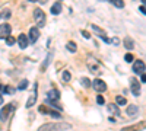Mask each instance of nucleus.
Wrapping results in <instances>:
<instances>
[{
  "mask_svg": "<svg viewBox=\"0 0 146 131\" xmlns=\"http://www.w3.org/2000/svg\"><path fill=\"white\" fill-rule=\"evenodd\" d=\"M123 44H124V47L127 50H133V48H135V41H133L131 38H124Z\"/></svg>",
  "mask_w": 146,
  "mask_h": 131,
  "instance_id": "obj_17",
  "label": "nucleus"
},
{
  "mask_svg": "<svg viewBox=\"0 0 146 131\" xmlns=\"http://www.w3.org/2000/svg\"><path fill=\"white\" fill-rule=\"evenodd\" d=\"M142 82H143V83H146V74H145V73L142 74Z\"/></svg>",
  "mask_w": 146,
  "mask_h": 131,
  "instance_id": "obj_34",
  "label": "nucleus"
},
{
  "mask_svg": "<svg viewBox=\"0 0 146 131\" xmlns=\"http://www.w3.org/2000/svg\"><path fill=\"white\" fill-rule=\"evenodd\" d=\"M62 77H63V82H70V79H72V74H70V71H67V70H64L63 71V74H62Z\"/></svg>",
  "mask_w": 146,
  "mask_h": 131,
  "instance_id": "obj_22",
  "label": "nucleus"
},
{
  "mask_svg": "<svg viewBox=\"0 0 146 131\" xmlns=\"http://www.w3.org/2000/svg\"><path fill=\"white\" fill-rule=\"evenodd\" d=\"M139 10L142 12L143 15H146V7H145V6H140V7H139Z\"/></svg>",
  "mask_w": 146,
  "mask_h": 131,
  "instance_id": "obj_33",
  "label": "nucleus"
},
{
  "mask_svg": "<svg viewBox=\"0 0 146 131\" xmlns=\"http://www.w3.org/2000/svg\"><path fill=\"white\" fill-rule=\"evenodd\" d=\"M137 112H139V108H137L136 105H129L127 106V115L129 117H135Z\"/></svg>",
  "mask_w": 146,
  "mask_h": 131,
  "instance_id": "obj_15",
  "label": "nucleus"
},
{
  "mask_svg": "<svg viewBox=\"0 0 146 131\" xmlns=\"http://www.w3.org/2000/svg\"><path fill=\"white\" fill-rule=\"evenodd\" d=\"M38 111H40V112H44V114H48V115H51L53 118H56V120H60V118H62V115H60V112H58V111L48 109L47 106H44V105H41V106H40Z\"/></svg>",
  "mask_w": 146,
  "mask_h": 131,
  "instance_id": "obj_5",
  "label": "nucleus"
},
{
  "mask_svg": "<svg viewBox=\"0 0 146 131\" xmlns=\"http://www.w3.org/2000/svg\"><path fill=\"white\" fill-rule=\"evenodd\" d=\"M13 108H15V105L13 103H10V105H6L5 108L0 111V121H6L7 118H9V114H10V111H13Z\"/></svg>",
  "mask_w": 146,
  "mask_h": 131,
  "instance_id": "obj_2",
  "label": "nucleus"
},
{
  "mask_svg": "<svg viewBox=\"0 0 146 131\" xmlns=\"http://www.w3.org/2000/svg\"><path fill=\"white\" fill-rule=\"evenodd\" d=\"M36 88H38V85H34V90H32V95H31V98H28V102H27V108H31V106L35 105L36 102V96H38V93H36Z\"/></svg>",
  "mask_w": 146,
  "mask_h": 131,
  "instance_id": "obj_9",
  "label": "nucleus"
},
{
  "mask_svg": "<svg viewBox=\"0 0 146 131\" xmlns=\"http://www.w3.org/2000/svg\"><path fill=\"white\" fill-rule=\"evenodd\" d=\"M51 15H58L60 12H62V3L60 2H57V3H54L53 6H51Z\"/></svg>",
  "mask_w": 146,
  "mask_h": 131,
  "instance_id": "obj_16",
  "label": "nucleus"
},
{
  "mask_svg": "<svg viewBox=\"0 0 146 131\" xmlns=\"http://www.w3.org/2000/svg\"><path fill=\"white\" fill-rule=\"evenodd\" d=\"M57 127H58L57 124H44L38 131H56V130H58Z\"/></svg>",
  "mask_w": 146,
  "mask_h": 131,
  "instance_id": "obj_13",
  "label": "nucleus"
},
{
  "mask_svg": "<svg viewBox=\"0 0 146 131\" xmlns=\"http://www.w3.org/2000/svg\"><path fill=\"white\" fill-rule=\"evenodd\" d=\"M115 105H120V106H124V105H127V99L124 98V96H117L115 98Z\"/></svg>",
  "mask_w": 146,
  "mask_h": 131,
  "instance_id": "obj_19",
  "label": "nucleus"
},
{
  "mask_svg": "<svg viewBox=\"0 0 146 131\" xmlns=\"http://www.w3.org/2000/svg\"><path fill=\"white\" fill-rule=\"evenodd\" d=\"M82 35H83L85 38H88V39L91 38V34H89V32H86V31H82Z\"/></svg>",
  "mask_w": 146,
  "mask_h": 131,
  "instance_id": "obj_32",
  "label": "nucleus"
},
{
  "mask_svg": "<svg viewBox=\"0 0 146 131\" xmlns=\"http://www.w3.org/2000/svg\"><path fill=\"white\" fill-rule=\"evenodd\" d=\"M114 6H117V7H124V2L123 0H110Z\"/></svg>",
  "mask_w": 146,
  "mask_h": 131,
  "instance_id": "obj_25",
  "label": "nucleus"
},
{
  "mask_svg": "<svg viewBox=\"0 0 146 131\" xmlns=\"http://www.w3.org/2000/svg\"><path fill=\"white\" fill-rule=\"evenodd\" d=\"M0 18L2 19H9L10 18V10L9 9H3L2 12H0Z\"/></svg>",
  "mask_w": 146,
  "mask_h": 131,
  "instance_id": "obj_21",
  "label": "nucleus"
},
{
  "mask_svg": "<svg viewBox=\"0 0 146 131\" xmlns=\"http://www.w3.org/2000/svg\"><path fill=\"white\" fill-rule=\"evenodd\" d=\"M38 37H40V31H38V28H31L29 29V38H28V42L29 44H35L36 42V39H38Z\"/></svg>",
  "mask_w": 146,
  "mask_h": 131,
  "instance_id": "obj_7",
  "label": "nucleus"
},
{
  "mask_svg": "<svg viewBox=\"0 0 146 131\" xmlns=\"http://www.w3.org/2000/svg\"><path fill=\"white\" fill-rule=\"evenodd\" d=\"M130 88H131V93L135 95V96H139V95H140V83H139V80L131 79Z\"/></svg>",
  "mask_w": 146,
  "mask_h": 131,
  "instance_id": "obj_8",
  "label": "nucleus"
},
{
  "mask_svg": "<svg viewBox=\"0 0 146 131\" xmlns=\"http://www.w3.org/2000/svg\"><path fill=\"white\" fill-rule=\"evenodd\" d=\"M124 60H126L127 63H133V61H135V55L130 54V53H127V54L124 55Z\"/></svg>",
  "mask_w": 146,
  "mask_h": 131,
  "instance_id": "obj_27",
  "label": "nucleus"
},
{
  "mask_svg": "<svg viewBox=\"0 0 146 131\" xmlns=\"http://www.w3.org/2000/svg\"><path fill=\"white\" fill-rule=\"evenodd\" d=\"M10 31H12V28L9 23H2L0 25V39H6L10 35Z\"/></svg>",
  "mask_w": 146,
  "mask_h": 131,
  "instance_id": "obj_4",
  "label": "nucleus"
},
{
  "mask_svg": "<svg viewBox=\"0 0 146 131\" xmlns=\"http://www.w3.org/2000/svg\"><path fill=\"white\" fill-rule=\"evenodd\" d=\"M145 128H146V122H139V124H136V125L126 127V128H123L121 131H142V130H145Z\"/></svg>",
  "mask_w": 146,
  "mask_h": 131,
  "instance_id": "obj_11",
  "label": "nucleus"
},
{
  "mask_svg": "<svg viewBox=\"0 0 146 131\" xmlns=\"http://www.w3.org/2000/svg\"><path fill=\"white\" fill-rule=\"evenodd\" d=\"M15 41H16V39H15L13 37H10V35L6 38V44H7V45H13V44H15Z\"/></svg>",
  "mask_w": 146,
  "mask_h": 131,
  "instance_id": "obj_29",
  "label": "nucleus"
},
{
  "mask_svg": "<svg viewBox=\"0 0 146 131\" xmlns=\"http://www.w3.org/2000/svg\"><path fill=\"white\" fill-rule=\"evenodd\" d=\"M28 2H38V0H28Z\"/></svg>",
  "mask_w": 146,
  "mask_h": 131,
  "instance_id": "obj_37",
  "label": "nucleus"
},
{
  "mask_svg": "<svg viewBox=\"0 0 146 131\" xmlns=\"http://www.w3.org/2000/svg\"><path fill=\"white\" fill-rule=\"evenodd\" d=\"M142 3H143V6L146 7V0H142Z\"/></svg>",
  "mask_w": 146,
  "mask_h": 131,
  "instance_id": "obj_36",
  "label": "nucleus"
},
{
  "mask_svg": "<svg viewBox=\"0 0 146 131\" xmlns=\"http://www.w3.org/2000/svg\"><path fill=\"white\" fill-rule=\"evenodd\" d=\"M145 63L142 60H136L135 63H133V71H135V74H143L145 71Z\"/></svg>",
  "mask_w": 146,
  "mask_h": 131,
  "instance_id": "obj_6",
  "label": "nucleus"
},
{
  "mask_svg": "<svg viewBox=\"0 0 146 131\" xmlns=\"http://www.w3.org/2000/svg\"><path fill=\"white\" fill-rule=\"evenodd\" d=\"M34 18H35V22H36V25H38V26L42 28L45 25V13L40 7L34 9Z\"/></svg>",
  "mask_w": 146,
  "mask_h": 131,
  "instance_id": "obj_1",
  "label": "nucleus"
},
{
  "mask_svg": "<svg viewBox=\"0 0 146 131\" xmlns=\"http://www.w3.org/2000/svg\"><path fill=\"white\" fill-rule=\"evenodd\" d=\"M28 44H29L28 42V37H27L25 34H21L19 37H18V45L23 50V48H27V47H28Z\"/></svg>",
  "mask_w": 146,
  "mask_h": 131,
  "instance_id": "obj_12",
  "label": "nucleus"
},
{
  "mask_svg": "<svg viewBox=\"0 0 146 131\" xmlns=\"http://www.w3.org/2000/svg\"><path fill=\"white\" fill-rule=\"evenodd\" d=\"M111 42H113L114 45H118V44H120V39H118V38H113V39H110V44H111Z\"/></svg>",
  "mask_w": 146,
  "mask_h": 131,
  "instance_id": "obj_31",
  "label": "nucleus"
},
{
  "mask_svg": "<svg viewBox=\"0 0 146 131\" xmlns=\"http://www.w3.org/2000/svg\"><path fill=\"white\" fill-rule=\"evenodd\" d=\"M92 29L96 32V35H98V37L104 41V42H107V44H110V38L107 37V35H105V31L104 29H101V28H98V26H96V25H92Z\"/></svg>",
  "mask_w": 146,
  "mask_h": 131,
  "instance_id": "obj_10",
  "label": "nucleus"
},
{
  "mask_svg": "<svg viewBox=\"0 0 146 131\" xmlns=\"http://www.w3.org/2000/svg\"><path fill=\"white\" fill-rule=\"evenodd\" d=\"M108 109H110V112H113L114 115H120V109H118V106L115 103H110Z\"/></svg>",
  "mask_w": 146,
  "mask_h": 131,
  "instance_id": "obj_18",
  "label": "nucleus"
},
{
  "mask_svg": "<svg viewBox=\"0 0 146 131\" xmlns=\"http://www.w3.org/2000/svg\"><path fill=\"white\" fill-rule=\"evenodd\" d=\"M66 47H67V50H69L70 53H76V50H78V47H76V44H75V42H72V41H69Z\"/></svg>",
  "mask_w": 146,
  "mask_h": 131,
  "instance_id": "obj_20",
  "label": "nucleus"
},
{
  "mask_svg": "<svg viewBox=\"0 0 146 131\" xmlns=\"http://www.w3.org/2000/svg\"><path fill=\"white\" fill-rule=\"evenodd\" d=\"M80 85H82L83 88H89V86H91V82H89L88 77H82V79H80Z\"/></svg>",
  "mask_w": 146,
  "mask_h": 131,
  "instance_id": "obj_23",
  "label": "nucleus"
},
{
  "mask_svg": "<svg viewBox=\"0 0 146 131\" xmlns=\"http://www.w3.org/2000/svg\"><path fill=\"white\" fill-rule=\"evenodd\" d=\"M60 99V93L56 90V89H53V90H50L48 92V101H58Z\"/></svg>",
  "mask_w": 146,
  "mask_h": 131,
  "instance_id": "obj_14",
  "label": "nucleus"
},
{
  "mask_svg": "<svg viewBox=\"0 0 146 131\" xmlns=\"http://www.w3.org/2000/svg\"><path fill=\"white\" fill-rule=\"evenodd\" d=\"M47 103L50 105V106H54V108H57V111H62L63 108H62V105H58L56 101H47Z\"/></svg>",
  "mask_w": 146,
  "mask_h": 131,
  "instance_id": "obj_24",
  "label": "nucleus"
},
{
  "mask_svg": "<svg viewBox=\"0 0 146 131\" xmlns=\"http://www.w3.org/2000/svg\"><path fill=\"white\" fill-rule=\"evenodd\" d=\"M96 102H98L100 105H104V102H105L104 96H101V95H98V96H96Z\"/></svg>",
  "mask_w": 146,
  "mask_h": 131,
  "instance_id": "obj_30",
  "label": "nucleus"
},
{
  "mask_svg": "<svg viewBox=\"0 0 146 131\" xmlns=\"http://www.w3.org/2000/svg\"><path fill=\"white\" fill-rule=\"evenodd\" d=\"M27 86H28V80H22V82H21V85L18 86V90H23V89H27Z\"/></svg>",
  "mask_w": 146,
  "mask_h": 131,
  "instance_id": "obj_28",
  "label": "nucleus"
},
{
  "mask_svg": "<svg viewBox=\"0 0 146 131\" xmlns=\"http://www.w3.org/2000/svg\"><path fill=\"white\" fill-rule=\"evenodd\" d=\"M3 92L7 93V95H12V93H15V88H12V86H3Z\"/></svg>",
  "mask_w": 146,
  "mask_h": 131,
  "instance_id": "obj_26",
  "label": "nucleus"
},
{
  "mask_svg": "<svg viewBox=\"0 0 146 131\" xmlns=\"http://www.w3.org/2000/svg\"><path fill=\"white\" fill-rule=\"evenodd\" d=\"M92 86H94V89H95L96 92H98V93H102V92H105V90H107V85H105V82H104V80H101V79L94 80Z\"/></svg>",
  "mask_w": 146,
  "mask_h": 131,
  "instance_id": "obj_3",
  "label": "nucleus"
},
{
  "mask_svg": "<svg viewBox=\"0 0 146 131\" xmlns=\"http://www.w3.org/2000/svg\"><path fill=\"white\" fill-rule=\"evenodd\" d=\"M2 103H3V96L0 95V105H2Z\"/></svg>",
  "mask_w": 146,
  "mask_h": 131,
  "instance_id": "obj_35",
  "label": "nucleus"
}]
</instances>
